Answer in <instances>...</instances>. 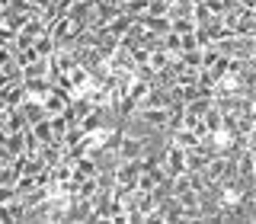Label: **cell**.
<instances>
[{
	"label": "cell",
	"instance_id": "obj_1",
	"mask_svg": "<svg viewBox=\"0 0 256 224\" xmlns=\"http://www.w3.org/2000/svg\"><path fill=\"white\" fill-rule=\"evenodd\" d=\"M160 166H164V173H166V176L186 173V150H182V148H176L173 141H166L164 157H160Z\"/></svg>",
	"mask_w": 256,
	"mask_h": 224
},
{
	"label": "cell",
	"instance_id": "obj_2",
	"mask_svg": "<svg viewBox=\"0 0 256 224\" xmlns=\"http://www.w3.org/2000/svg\"><path fill=\"white\" fill-rule=\"evenodd\" d=\"M141 157L138 160H118L116 166V182L118 186H128V189H138V176H141Z\"/></svg>",
	"mask_w": 256,
	"mask_h": 224
},
{
	"label": "cell",
	"instance_id": "obj_3",
	"mask_svg": "<svg viewBox=\"0 0 256 224\" xmlns=\"http://www.w3.org/2000/svg\"><path fill=\"white\" fill-rule=\"evenodd\" d=\"M70 100H74V93H68V90H61V86L52 84V90H48L45 100H42V106H45L48 116H61V112L70 106Z\"/></svg>",
	"mask_w": 256,
	"mask_h": 224
},
{
	"label": "cell",
	"instance_id": "obj_4",
	"mask_svg": "<svg viewBox=\"0 0 256 224\" xmlns=\"http://www.w3.org/2000/svg\"><path fill=\"white\" fill-rule=\"evenodd\" d=\"M173 102L170 90H160V86H150L148 84V93H144V100L138 102V109H166Z\"/></svg>",
	"mask_w": 256,
	"mask_h": 224
},
{
	"label": "cell",
	"instance_id": "obj_5",
	"mask_svg": "<svg viewBox=\"0 0 256 224\" xmlns=\"http://www.w3.org/2000/svg\"><path fill=\"white\" fill-rule=\"evenodd\" d=\"M0 100L6 102V109H13V106H22V102L29 100V93H26V84H22V80H16V84L4 86V90H0Z\"/></svg>",
	"mask_w": 256,
	"mask_h": 224
},
{
	"label": "cell",
	"instance_id": "obj_6",
	"mask_svg": "<svg viewBox=\"0 0 256 224\" xmlns=\"http://www.w3.org/2000/svg\"><path fill=\"white\" fill-rule=\"evenodd\" d=\"M93 48L102 54V58H109V54L118 48V36H112L109 29H96V36H93Z\"/></svg>",
	"mask_w": 256,
	"mask_h": 224
},
{
	"label": "cell",
	"instance_id": "obj_7",
	"mask_svg": "<svg viewBox=\"0 0 256 224\" xmlns=\"http://www.w3.org/2000/svg\"><path fill=\"white\" fill-rule=\"evenodd\" d=\"M36 157L42 160L45 166H58L61 160H64V154H61V141H48V144H42Z\"/></svg>",
	"mask_w": 256,
	"mask_h": 224
},
{
	"label": "cell",
	"instance_id": "obj_8",
	"mask_svg": "<svg viewBox=\"0 0 256 224\" xmlns=\"http://www.w3.org/2000/svg\"><path fill=\"white\" fill-rule=\"evenodd\" d=\"M138 157H141V138L122 134V141H118V160H138Z\"/></svg>",
	"mask_w": 256,
	"mask_h": 224
},
{
	"label": "cell",
	"instance_id": "obj_9",
	"mask_svg": "<svg viewBox=\"0 0 256 224\" xmlns=\"http://www.w3.org/2000/svg\"><path fill=\"white\" fill-rule=\"evenodd\" d=\"M22 84H26L29 100H45V93L52 90V80H48V77H26Z\"/></svg>",
	"mask_w": 256,
	"mask_h": 224
},
{
	"label": "cell",
	"instance_id": "obj_10",
	"mask_svg": "<svg viewBox=\"0 0 256 224\" xmlns=\"http://www.w3.org/2000/svg\"><path fill=\"white\" fill-rule=\"evenodd\" d=\"M96 173H100V166H96V160L90 154L74 160V180H86V176H96Z\"/></svg>",
	"mask_w": 256,
	"mask_h": 224
},
{
	"label": "cell",
	"instance_id": "obj_11",
	"mask_svg": "<svg viewBox=\"0 0 256 224\" xmlns=\"http://www.w3.org/2000/svg\"><path fill=\"white\" fill-rule=\"evenodd\" d=\"M6 154L10 157H20V154H26V128H22V132H10L6 134Z\"/></svg>",
	"mask_w": 256,
	"mask_h": 224
},
{
	"label": "cell",
	"instance_id": "obj_12",
	"mask_svg": "<svg viewBox=\"0 0 256 224\" xmlns=\"http://www.w3.org/2000/svg\"><path fill=\"white\" fill-rule=\"evenodd\" d=\"M150 86L173 90V86H176V70H173V68H160V70H154V77H150Z\"/></svg>",
	"mask_w": 256,
	"mask_h": 224
},
{
	"label": "cell",
	"instance_id": "obj_13",
	"mask_svg": "<svg viewBox=\"0 0 256 224\" xmlns=\"http://www.w3.org/2000/svg\"><path fill=\"white\" fill-rule=\"evenodd\" d=\"M4 128H6V132H22V128H29V122H26V116H22V109H20V106L6 109Z\"/></svg>",
	"mask_w": 256,
	"mask_h": 224
},
{
	"label": "cell",
	"instance_id": "obj_14",
	"mask_svg": "<svg viewBox=\"0 0 256 224\" xmlns=\"http://www.w3.org/2000/svg\"><path fill=\"white\" fill-rule=\"evenodd\" d=\"M29 132L38 138V144H48V141H54V134H52V118H38V122H32L29 125Z\"/></svg>",
	"mask_w": 256,
	"mask_h": 224
},
{
	"label": "cell",
	"instance_id": "obj_15",
	"mask_svg": "<svg viewBox=\"0 0 256 224\" xmlns=\"http://www.w3.org/2000/svg\"><path fill=\"white\" fill-rule=\"evenodd\" d=\"M170 141L176 144V148H182V150H189V148H196V144H198L196 132H192V128H186V125H182L180 132H173V134H170Z\"/></svg>",
	"mask_w": 256,
	"mask_h": 224
},
{
	"label": "cell",
	"instance_id": "obj_16",
	"mask_svg": "<svg viewBox=\"0 0 256 224\" xmlns=\"http://www.w3.org/2000/svg\"><path fill=\"white\" fill-rule=\"evenodd\" d=\"M20 109H22V116H26V122H29V125L48 116V112H45V106H42V100H26Z\"/></svg>",
	"mask_w": 256,
	"mask_h": 224
},
{
	"label": "cell",
	"instance_id": "obj_17",
	"mask_svg": "<svg viewBox=\"0 0 256 224\" xmlns=\"http://www.w3.org/2000/svg\"><path fill=\"white\" fill-rule=\"evenodd\" d=\"M138 112L144 116V122H148L150 128H164V132H166V118H170L166 109H138Z\"/></svg>",
	"mask_w": 256,
	"mask_h": 224
},
{
	"label": "cell",
	"instance_id": "obj_18",
	"mask_svg": "<svg viewBox=\"0 0 256 224\" xmlns=\"http://www.w3.org/2000/svg\"><path fill=\"white\" fill-rule=\"evenodd\" d=\"M48 74H52V61L48 58H38V61H32V64L22 68V80L26 77H48Z\"/></svg>",
	"mask_w": 256,
	"mask_h": 224
},
{
	"label": "cell",
	"instance_id": "obj_19",
	"mask_svg": "<svg viewBox=\"0 0 256 224\" xmlns=\"http://www.w3.org/2000/svg\"><path fill=\"white\" fill-rule=\"evenodd\" d=\"M32 45H36V52H38V58H52V54H54V48H58V45H54V38L52 36H48V29L42 32V36H38L36 38V42H32Z\"/></svg>",
	"mask_w": 256,
	"mask_h": 224
},
{
	"label": "cell",
	"instance_id": "obj_20",
	"mask_svg": "<svg viewBox=\"0 0 256 224\" xmlns=\"http://www.w3.org/2000/svg\"><path fill=\"white\" fill-rule=\"evenodd\" d=\"M6 212H10V221L13 224H20V221H26V212H29V208H26V202H22L20 196H16V198L6 202Z\"/></svg>",
	"mask_w": 256,
	"mask_h": 224
},
{
	"label": "cell",
	"instance_id": "obj_21",
	"mask_svg": "<svg viewBox=\"0 0 256 224\" xmlns=\"http://www.w3.org/2000/svg\"><path fill=\"white\" fill-rule=\"evenodd\" d=\"M118 10L138 20V16H144V13H148V0H122V4H118Z\"/></svg>",
	"mask_w": 256,
	"mask_h": 224
},
{
	"label": "cell",
	"instance_id": "obj_22",
	"mask_svg": "<svg viewBox=\"0 0 256 224\" xmlns=\"http://www.w3.org/2000/svg\"><path fill=\"white\" fill-rule=\"evenodd\" d=\"M170 61H173V54L166 52V48H154V52H150V58H148V64L154 70H160V68H170Z\"/></svg>",
	"mask_w": 256,
	"mask_h": 224
},
{
	"label": "cell",
	"instance_id": "obj_23",
	"mask_svg": "<svg viewBox=\"0 0 256 224\" xmlns=\"http://www.w3.org/2000/svg\"><path fill=\"white\" fill-rule=\"evenodd\" d=\"M26 20H29L26 13H16V10H10V6L4 10V26H10L13 32H20L22 26H26Z\"/></svg>",
	"mask_w": 256,
	"mask_h": 224
},
{
	"label": "cell",
	"instance_id": "obj_24",
	"mask_svg": "<svg viewBox=\"0 0 256 224\" xmlns=\"http://www.w3.org/2000/svg\"><path fill=\"white\" fill-rule=\"evenodd\" d=\"M205 164H208V157L202 154V150H196V148H189V150H186V173H192V170H202Z\"/></svg>",
	"mask_w": 256,
	"mask_h": 224
},
{
	"label": "cell",
	"instance_id": "obj_25",
	"mask_svg": "<svg viewBox=\"0 0 256 224\" xmlns=\"http://www.w3.org/2000/svg\"><path fill=\"white\" fill-rule=\"evenodd\" d=\"M13 54H16V64H20V68H26V64L38 61V52H36V45H26V48H13Z\"/></svg>",
	"mask_w": 256,
	"mask_h": 224
},
{
	"label": "cell",
	"instance_id": "obj_26",
	"mask_svg": "<svg viewBox=\"0 0 256 224\" xmlns=\"http://www.w3.org/2000/svg\"><path fill=\"white\" fill-rule=\"evenodd\" d=\"M52 118V134H54V141H64V134H68V128H70V122L64 118V112L61 116H48Z\"/></svg>",
	"mask_w": 256,
	"mask_h": 224
},
{
	"label": "cell",
	"instance_id": "obj_27",
	"mask_svg": "<svg viewBox=\"0 0 256 224\" xmlns=\"http://www.w3.org/2000/svg\"><path fill=\"white\" fill-rule=\"evenodd\" d=\"M132 22H134V16H128V13H118V16H116V20L109 22L106 29L112 32V36H122V32H125L128 26H132Z\"/></svg>",
	"mask_w": 256,
	"mask_h": 224
},
{
	"label": "cell",
	"instance_id": "obj_28",
	"mask_svg": "<svg viewBox=\"0 0 256 224\" xmlns=\"http://www.w3.org/2000/svg\"><path fill=\"white\" fill-rule=\"evenodd\" d=\"M16 180H20V170H16V164L0 166V186H16Z\"/></svg>",
	"mask_w": 256,
	"mask_h": 224
},
{
	"label": "cell",
	"instance_id": "obj_29",
	"mask_svg": "<svg viewBox=\"0 0 256 224\" xmlns=\"http://www.w3.org/2000/svg\"><path fill=\"white\" fill-rule=\"evenodd\" d=\"M170 13V4L166 0H148V13L144 16H166Z\"/></svg>",
	"mask_w": 256,
	"mask_h": 224
},
{
	"label": "cell",
	"instance_id": "obj_30",
	"mask_svg": "<svg viewBox=\"0 0 256 224\" xmlns=\"http://www.w3.org/2000/svg\"><path fill=\"white\" fill-rule=\"evenodd\" d=\"M253 125H256V112H250V116H237V132L240 134H253Z\"/></svg>",
	"mask_w": 256,
	"mask_h": 224
},
{
	"label": "cell",
	"instance_id": "obj_31",
	"mask_svg": "<svg viewBox=\"0 0 256 224\" xmlns=\"http://www.w3.org/2000/svg\"><path fill=\"white\" fill-rule=\"evenodd\" d=\"M214 61H218V48H214V45H205L202 48V68H212Z\"/></svg>",
	"mask_w": 256,
	"mask_h": 224
},
{
	"label": "cell",
	"instance_id": "obj_32",
	"mask_svg": "<svg viewBox=\"0 0 256 224\" xmlns=\"http://www.w3.org/2000/svg\"><path fill=\"white\" fill-rule=\"evenodd\" d=\"M13 38H16V32L10 26H0V45H13Z\"/></svg>",
	"mask_w": 256,
	"mask_h": 224
},
{
	"label": "cell",
	"instance_id": "obj_33",
	"mask_svg": "<svg viewBox=\"0 0 256 224\" xmlns=\"http://www.w3.org/2000/svg\"><path fill=\"white\" fill-rule=\"evenodd\" d=\"M10 198H16V189L13 186H0V205H6Z\"/></svg>",
	"mask_w": 256,
	"mask_h": 224
},
{
	"label": "cell",
	"instance_id": "obj_34",
	"mask_svg": "<svg viewBox=\"0 0 256 224\" xmlns=\"http://www.w3.org/2000/svg\"><path fill=\"white\" fill-rule=\"evenodd\" d=\"M0 224H13V221H10V212H6V205H0Z\"/></svg>",
	"mask_w": 256,
	"mask_h": 224
},
{
	"label": "cell",
	"instance_id": "obj_35",
	"mask_svg": "<svg viewBox=\"0 0 256 224\" xmlns=\"http://www.w3.org/2000/svg\"><path fill=\"white\" fill-rule=\"evenodd\" d=\"M32 4H36L38 10H45V6H52V0H32Z\"/></svg>",
	"mask_w": 256,
	"mask_h": 224
},
{
	"label": "cell",
	"instance_id": "obj_36",
	"mask_svg": "<svg viewBox=\"0 0 256 224\" xmlns=\"http://www.w3.org/2000/svg\"><path fill=\"white\" fill-rule=\"evenodd\" d=\"M189 4H198V0H189Z\"/></svg>",
	"mask_w": 256,
	"mask_h": 224
},
{
	"label": "cell",
	"instance_id": "obj_37",
	"mask_svg": "<svg viewBox=\"0 0 256 224\" xmlns=\"http://www.w3.org/2000/svg\"><path fill=\"white\" fill-rule=\"evenodd\" d=\"M166 4H176V0H166Z\"/></svg>",
	"mask_w": 256,
	"mask_h": 224
}]
</instances>
